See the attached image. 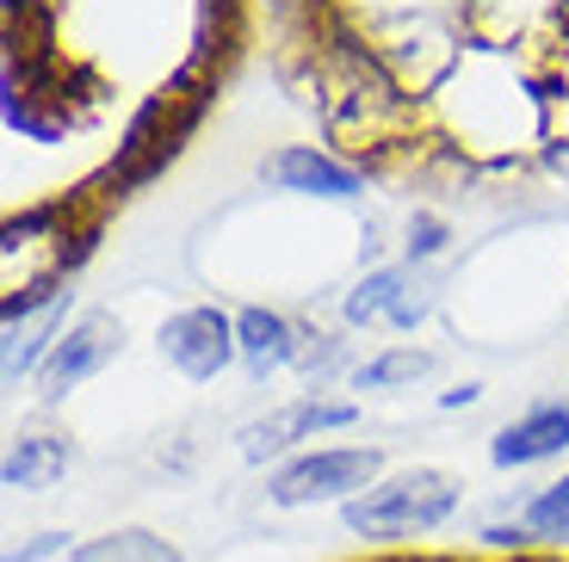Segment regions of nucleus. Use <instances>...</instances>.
Returning a JSON list of instances; mask_svg holds the SVG:
<instances>
[{
    "mask_svg": "<svg viewBox=\"0 0 569 562\" xmlns=\"http://www.w3.org/2000/svg\"><path fill=\"white\" fill-rule=\"evenodd\" d=\"M100 223L106 211L81 192L43 198V204H26L0 223V272H7V297L26 291H62L69 272H81L100 248Z\"/></svg>",
    "mask_w": 569,
    "mask_h": 562,
    "instance_id": "7ed1b4c3",
    "label": "nucleus"
},
{
    "mask_svg": "<svg viewBox=\"0 0 569 562\" xmlns=\"http://www.w3.org/2000/svg\"><path fill=\"white\" fill-rule=\"evenodd\" d=\"M279 74L303 112L322 118L335 155H347L359 173H409L421 142L433 137L421 87H409V74L335 0L298 7L291 43L279 50Z\"/></svg>",
    "mask_w": 569,
    "mask_h": 562,
    "instance_id": "f257e3e1",
    "label": "nucleus"
},
{
    "mask_svg": "<svg viewBox=\"0 0 569 562\" xmlns=\"http://www.w3.org/2000/svg\"><path fill=\"white\" fill-rule=\"evenodd\" d=\"M69 550V532H31L26 544L7 550V562H43V556H62Z\"/></svg>",
    "mask_w": 569,
    "mask_h": 562,
    "instance_id": "aec40b11",
    "label": "nucleus"
},
{
    "mask_svg": "<svg viewBox=\"0 0 569 562\" xmlns=\"http://www.w3.org/2000/svg\"><path fill=\"white\" fill-rule=\"evenodd\" d=\"M539 168H551V173H569V137L545 142V149H539Z\"/></svg>",
    "mask_w": 569,
    "mask_h": 562,
    "instance_id": "412c9836",
    "label": "nucleus"
},
{
    "mask_svg": "<svg viewBox=\"0 0 569 562\" xmlns=\"http://www.w3.org/2000/svg\"><path fill=\"white\" fill-rule=\"evenodd\" d=\"M69 562H180V550L149 525H118L106 538H87L69 550Z\"/></svg>",
    "mask_w": 569,
    "mask_h": 562,
    "instance_id": "dca6fc26",
    "label": "nucleus"
},
{
    "mask_svg": "<svg viewBox=\"0 0 569 562\" xmlns=\"http://www.w3.org/2000/svg\"><path fill=\"white\" fill-rule=\"evenodd\" d=\"M118 352H124V322H118L112 310H81L69 328H62L57 352H50L43 371H38L43 402H62V395H74L81 383H93Z\"/></svg>",
    "mask_w": 569,
    "mask_h": 562,
    "instance_id": "1a4fd4ad",
    "label": "nucleus"
},
{
    "mask_svg": "<svg viewBox=\"0 0 569 562\" xmlns=\"http://www.w3.org/2000/svg\"><path fill=\"white\" fill-rule=\"evenodd\" d=\"M520 525H527L539 544H569V470L557 482H545L539 494H527L520 506Z\"/></svg>",
    "mask_w": 569,
    "mask_h": 562,
    "instance_id": "f3484780",
    "label": "nucleus"
},
{
    "mask_svg": "<svg viewBox=\"0 0 569 562\" xmlns=\"http://www.w3.org/2000/svg\"><path fill=\"white\" fill-rule=\"evenodd\" d=\"M385 476V451L378 445H316L284 458L267 476V501L298 513V506H347Z\"/></svg>",
    "mask_w": 569,
    "mask_h": 562,
    "instance_id": "423d86ee",
    "label": "nucleus"
},
{
    "mask_svg": "<svg viewBox=\"0 0 569 562\" xmlns=\"http://www.w3.org/2000/svg\"><path fill=\"white\" fill-rule=\"evenodd\" d=\"M211 106H217V74H204V69L186 62L168 87H156V93L130 112L124 137H118V155L87 180V198L106 211L112 198H130V192H142V185H156L161 173L180 161V149L192 142V130L211 118Z\"/></svg>",
    "mask_w": 569,
    "mask_h": 562,
    "instance_id": "f03ea898",
    "label": "nucleus"
},
{
    "mask_svg": "<svg viewBox=\"0 0 569 562\" xmlns=\"http://www.w3.org/2000/svg\"><path fill=\"white\" fill-rule=\"evenodd\" d=\"M106 99L100 74L69 62L57 43H7L0 57V118L26 142H57Z\"/></svg>",
    "mask_w": 569,
    "mask_h": 562,
    "instance_id": "20e7f679",
    "label": "nucleus"
},
{
    "mask_svg": "<svg viewBox=\"0 0 569 562\" xmlns=\"http://www.w3.org/2000/svg\"><path fill=\"white\" fill-rule=\"evenodd\" d=\"M477 395H483L477 383H458V390H446V395H440V408H470Z\"/></svg>",
    "mask_w": 569,
    "mask_h": 562,
    "instance_id": "4be33fe9",
    "label": "nucleus"
},
{
    "mask_svg": "<svg viewBox=\"0 0 569 562\" xmlns=\"http://www.w3.org/2000/svg\"><path fill=\"white\" fill-rule=\"evenodd\" d=\"M236 347H242V371L254 383H267L272 371H298L303 352V322H291L284 310H267V303H248L236 315Z\"/></svg>",
    "mask_w": 569,
    "mask_h": 562,
    "instance_id": "ddd939ff",
    "label": "nucleus"
},
{
    "mask_svg": "<svg viewBox=\"0 0 569 562\" xmlns=\"http://www.w3.org/2000/svg\"><path fill=\"white\" fill-rule=\"evenodd\" d=\"M440 371V359L427 347H385V352H371V359H359L353 365V390L366 395H390V390H415V383H427Z\"/></svg>",
    "mask_w": 569,
    "mask_h": 562,
    "instance_id": "2eb2a0df",
    "label": "nucleus"
},
{
    "mask_svg": "<svg viewBox=\"0 0 569 562\" xmlns=\"http://www.w3.org/2000/svg\"><path fill=\"white\" fill-rule=\"evenodd\" d=\"M569 451V402H539L527 414H513L508 426H496L489 439V464L496 470H532V464H557Z\"/></svg>",
    "mask_w": 569,
    "mask_h": 562,
    "instance_id": "f8f14e48",
    "label": "nucleus"
},
{
    "mask_svg": "<svg viewBox=\"0 0 569 562\" xmlns=\"http://www.w3.org/2000/svg\"><path fill=\"white\" fill-rule=\"evenodd\" d=\"M446 241H452V223H446L440 211H415L409 229H402V248H409L415 267H427V260H440Z\"/></svg>",
    "mask_w": 569,
    "mask_h": 562,
    "instance_id": "6ab92c4d",
    "label": "nucleus"
},
{
    "mask_svg": "<svg viewBox=\"0 0 569 562\" xmlns=\"http://www.w3.org/2000/svg\"><path fill=\"white\" fill-rule=\"evenodd\" d=\"M298 371L316 383V390H328V378H335V371H347V340L341 334H322V328H303ZM347 378H353V371H347Z\"/></svg>",
    "mask_w": 569,
    "mask_h": 562,
    "instance_id": "a211bd4d",
    "label": "nucleus"
},
{
    "mask_svg": "<svg viewBox=\"0 0 569 562\" xmlns=\"http://www.w3.org/2000/svg\"><path fill=\"white\" fill-rule=\"evenodd\" d=\"M161 359L180 371L186 383H217L229 365H242V347H236V315L211 310H180L161 322Z\"/></svg>",
    "mask_w": 569,
    "mask_h": 562,
    "instance_id": "9d476101",
    "label": "nucleus"
},
{
    "mask_svg": "<svg viewBox=\"0 0 569 562\" xmlns=\"http://www.w3.org/2000/svg\"><path fill=\"white\" fill-rule=\"evenodd\" d=\"M458 501H465V482L433 464H415V470H397V476H378L359 501H347L341 525L353 538H371V544H402V538L440 532L458 513Z\"/></svg>",
    "mask_w": 569,
    "mask_h": 562,
    "instance_id": "39448f33",
    "label": "nucleus"
},
{
    "mask_svg": "<svg viewBox=\"0 0 569 562\" xmlns=\"http://www.w3.org/2000/svg\"><path fill=\"white\" fill-rule=\"evenodd\" d=\"M260 180L272 192H298V198H328V204H347V198L366 192V173L347 155L322 149V142H284L260 161Z\"/></svg>",
    "mask_w": 569,
    "mask_h": 562,
    "instance_id": "9b49d317",
    "label": "nucleus"
},
{
    "mask_svg": "<svg viewBox=\"0 0 569 562\" xmlns=\"http://www.w3.org/2000/svg\"><path fill=\"white\" fill-rule=\"evenodd\" d=\"M359 421V402H347V395H322L310 390L303 402L291 408H272V414H260V421H248L242 433H236V451H242L248 464H267V458H298L310 439L322 433H341V426Z\"/></svg>",
    "mask_w": 569,
    "mask_h": 562,
    "instance_id": "6e6552de",
    "label": "nucleus"
},
{
    "mask_svg": "<svg viewBox=\"0 0 569 562\" xmlns=\"http://www.w3.org/2000/svg\"><path fill=\"white\" fill-rule=\"evenodd\" d=\"M69 464H74V445L62 433H19L0 458V482L13 494H43L69 476Z\"/></svg>",
    "mask_w": 569,
    "mask_h": 562,
    "instance_id": "4468645a",
    "label": "nucleus"
},
{
    "mask_svg": "<svg viewBox=\"0 0 569 562\" xmlns=\"http://www.w3.org/2000/svg\"><path fill=\"white\" fill-rule=\"evenodd\" d=\"M440 310V291L415 260H397V267H371L353 291L341 297L347 328H390V334H415L427 315Z\"/></svg>",
    "mask_w": 569,
    "mask_h": 562,
    "instance_id": "0eeeda50",
    "label": "nucleus"
}]
</instances>
